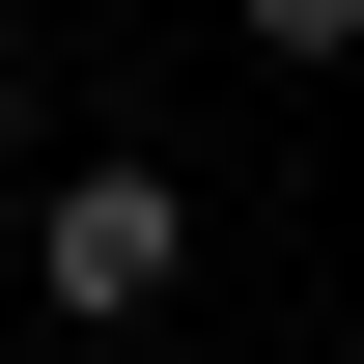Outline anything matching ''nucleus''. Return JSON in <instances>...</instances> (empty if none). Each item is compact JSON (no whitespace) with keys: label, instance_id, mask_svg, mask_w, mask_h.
<instances>
[{"label":"nucleus","instance_id":"1","mask_svg":"<svg viewBox=\"0 0 364 364\" xmlns=\"http://www.w3.org/2000/svg\"><path fill=\"white\" fill-rule=\"evenodd\" d=\"M28 280H56L85 336H112V309H168V280H196V196H168V168H56V225H28Z\"/></svg>","mask_w":364,"mask_h":364},{"label":"nucleus","instance_id":"2","mask_svg":"<svg viewBox=\"0 0 364 364\" xmlns=\"http://www.w3.org/2000/svg\"><path fill=\"white\" fill-rule=\"evenodd\" d=\"M252 56H364V0H252Z\"/></svg>","mask_w":364,"mask_h":364}]
</instances>
